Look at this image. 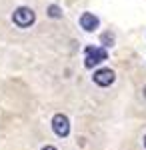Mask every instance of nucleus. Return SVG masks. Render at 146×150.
Returning a JSON list of instances; mask_svg holds the SVG:
<instances>
[{
    "mask_svg": "<svg viewBox=\"0 0 146 150\" xmlns=\"http://www.w3.org/2000/svg\"><path fill=\"white\" fill-rule=\"evenodd\" d=\"M108 58V52L102 46H86L84 50V64L86 68H94L96 64H100Z\"/></svg>",
    "mask_w": 146,
    "mask_h": 150,
    "instance_id": "obj_1",
    "label": "nucleus"
},
{
    "mask_svg": "<svg viewBox=\"0 0 146 150\" xmlns=\"http://www.w3.org/2000/svg\"><path fill=\"white\" fill-rule=\"evenodd\" d=\"M12 20H14L16 26H20V28H28V26H32V22L36 20V14H34V10L28 8V6H20V8L14 10Z\"/></svg>",
    "mask_w": 146,
    "mask_h": 150,
    "instance_id": "obj_2",
    "label": "nucleus"
},
{
    "mask_svg": "<svg viewBox=\"0 0 146 150\" xmlns=\"http://www.w3.org/2000/svg\"><path fill=\"white\" fill-rule=\"evenodd\" d=\"M52 130H54V134L60 136V138H64L70 134V120H68V116L64 114H56L52 118Z\"/></svg>",
    "mask_w": 146,
    "mask_h": 150,
    "instance_id": "obj_3",
    "label": "nucleus"
},
{
    "mask_svg": "<svg viewBox=\"0 0 146 150\" xmlns=\"http://www.w3.org/2000/svg\"><path fill=\"white\" fill-rule=\"evenodd\" d=\"M116 78V74H114V70L110 68H100L94 72V82L98 84V86H110Z\"/></svg>",
    "mask_w": 146,
    "mask_h": 150,
    "instance_id": "obj_4",
    "label": "nucleus"
},
{
    "mask_svg": "<svg viewBox=\"0 0 146 150\" xmlns=\"http://www.w3.org/2000/svg\"><path fill=\"white\" fill-rule=\"evenodd\" d=\"M98 24H100V20H98L92 12H84V14L80 16V26H82L86 32H94V30L98 28Z\"/></svg>",
    "mask_w": 146,
    "mask_h": 150,
    "instance_id": "obj_5",
    "label": "nucleus"
},
{
    "mask_svg": "<svg viewBox=\"0 0 146 150\" xmlns=\"http://www.w3.org/2000/svg\"><path fill=\"white\" fill-rule=\"evenodd\" d=\"M46 14H48L50 18H60V16H62L60 6H56V4H50V6H48V10H46Z\"/></svg>",
    "mask_w": 146,
    "mask_h": 150,
    "instance_id": "obj_6",
    "label": "nucleus"
},
{
    "mask_svg": "<svg viewBox=\"0 0 146 150\" xmlns=\"http://www.w3.org/2000/svg\"><path fill=\"white\" fill-rule=\"evenodd\" d=\"M100 40H102V44H104V46H112V44H114V36H112V32H104Z\"/></svg>",
    "mask_w": 146,
    "mask_h": 150,
    "instance_id": "obj_7",
    "label": "nucleus"
},
{
    "mask_svg": "<svg viewBox=\"0 0 146 150\" xmlns=\"http://www.w3.org/2000/svg\"><path fill=\"white\" fill-rule=\"evenodd\" d=\"M42 150H56V148H54V146H44Z\"/></svg>",
    "mask_w": 146,
    "mask_h": 150,
    "instance_id": "obj_8",
    "label": "nucleus"
},
{
    "mask_svg": "<svg viewBox=\"0 0 146 150\" xmlns=\"http://www.w3.org/2000/svg\"><path fill=\"white\" fill-rule=\"evenodd\" d=\"M142 92H144V98H146V86H144V90H142Z\"/></svg>",
    "mask_w": 146,
    "mask_h": 150,
    "instance_id": "obj_9",
    "label": "nucleus"
},
{
    "mask_svg": "<svg viewBox=\"0 0 146 150\" xmlns=\"http://www.w3.org/2000/svg\"><path fill=\"white\" fill-rule=\"evenodd\" d=\"M144 146H146V136H144Z\"/></svg>",
    "mask_w": 146,
    "mask_h": 150,
    "instance_id": "obj_10",
    "label": "nucleus"
}]
</instances>
